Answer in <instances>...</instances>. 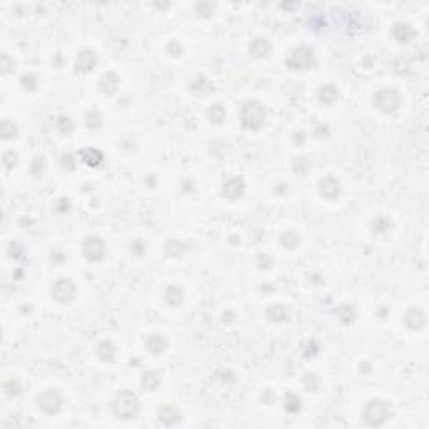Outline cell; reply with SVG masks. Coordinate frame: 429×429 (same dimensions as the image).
Wrapping results in <instances>:
<instances>
[{"label":"cell","mask_w":429,"mask_h":429,"mask_svg":"<svg viewBox=\"0 0 429 429\" xmlns=\"http://www.w3.org/2000/svg\"><path fill=\"white\" fill-rule=\"evenodd\" d=\"M56 124L62 134H69V132H72V129H74V123H72V119L67 116H59Z\"/></svg>","instance_id":"cell-32"},{"label":"cell","mask_w":429,"mask_h":429,"mask_svg":"<svg viewBox=\"0 0 429 429\" xmlns=\"http://www.w3.org/2000/svg\"><path fill=\"white\" fill-rule=\"evenodd\" d=\"M0 132H2V138H4V140L9 141V140H14V138L17 136V132H19V128H17V124L14 123V121L4 119V121H2V126H0Z\"/></svg>","instance_id":"cell-26"},{"label":"cell","mask_w":429,"mask_h":429,"mask_svg":"<svg viewBox=\"0 0 429 429\" xmlns=\"http://www.w3.org/2000/svg\"><path fill=\"white\" fill-rule=\"evenodd\" d=\"M272 51V46H270V42L267 39H263V37H260V39H255L250 44V52L253 54V56H257V57H265V56H268Z\"/></svg>","instance_id":"cell-20"},{"label":"cell","mask_w":429,"mask_h":429,"mask_svg":"<svg viewBox=\"0 0 429 429\" xmlns=\"http://www.w3.org/2000/svg\"><path fill=\"white\" fill-rule=\"evenodd\" d=\"M168 347V342L163 335L160 334H151L148 339H146V349L149 350L153 355H160L166 350Z\"/></svg>","instance_id":"cell-15"},{"label":"cell","mask_w":429,"mask_h":429,"mask_svg":"<svg viewBox=\"0 0 429 429\" xmlns=\"http://www.w3.org/2000/svg\"><path fill=\"white\" fill-rule=\"evenodd\" d=\"M280 243H282V246H285L287 250H292L299 245V237L293 232H285V233H282Z\"/></svg>","instance_id":"cell-30"},{"label":"cell","mask_w":429,"mask_h":429,"mask_svg":"<svg viewBox=\"0 0 429 429\" xmlns=\"http://www.w3.org/2000/svg\"><path fill=\"white\" fill-rule=\"evenodd\" d=\"M374 104L377 106L379 111L392 114L401 107V94L392 87H384L377 91L376 96H374Z\"/></svg>","instance_id":"cell-4"},{"label":"cell","mask_w":429,"mask_h":429,"mask_svg":"<svg viewBox=\"0 0 429 429\" xmlns=\"http://www.w3.org/2000/svg\"><path fill=\"white\" fill-rule=\"evenodd\" d=\"M335 313H337V317H339V320H341L342 324H350V322H354V319H355L354 307L347 305V304L341 305L339 309L335 310Z\"/></svg>","instance_id":"cell-27"},{"label":"cell","mask_w":429,"mask_h":429,"mask_svg":"<svg viewBox=\"0 0 429 429\" xmlns=\"http://www.w3.org/2000/svg\"><path fill=\"white\" fill-rule=\"evenodd\" d=\"M81 160L86 163L87 166H99L102 160H104V156H102V153L99 149H96V148H84L81 151Z\"/></svg>","instance_id":"cell-17"},{"label":"cell","mask_w":429,"mask_h":429,"mask_svg":"<svg viewBox=\"0 0 429 429\" xmlns=\"http://www.w3.org/2000/svg\"><path fill=\"white\" fill-rule=\"evenodd\" d=\"M76 295V285L69 279H59L52 285V297L60 304H67Z\"/></svg>","instance_id":"cell-8"},{"label":"cell","mask_w":429,"mask_h":429,"mask_svg":"<svg viewBox=\"0 0 429 429\" xmlns=\"http://www.w3.org/2000/svg\"><path fill=\"white\" fill-rule=\"evenodd\" d=\"M2 161H4V166L7 168V170H10V168H14L17 165V161H19V156H17V153H14L12 149H9V151H5V153L2 154Z\"/></svg>","instance_id":"cell-33"},{"label":"cell","mask_w":429,"mask_h":429,"mask_svg":"<svg viewBox=\"0 0 429 429\" xmlns=\"http://www.w3.org/2000/svg\"><path fill=\"white\" fill-rule=\"evenodd\" d=\"M257 262H258V267L262 268V270H267L270 265H272V258L267 257V255H260L257 258Z\"/></svg>","instance_id":"cell-39"},{"label":"cell","mask_w":429,"mask_h":429,"mask_svg":"<svg viewBox=\"0 0 429 429\" xmlns=\"http://www.w3.org/2000/svg\"><path fill=\"white\" fill-rule=\"evenodd\" d=\"M22 87L27 91H34L37 87V81H35L34 76H24L22 77Z\"/></svg>","instance_id":"cell-37"},{"label":"cell","mask_w":429,"mask_h":429,"mask_svg":"<svg viewBox=\"0 0 429 429\" xmlns=\"http://www.w3.org/2000/svg\"><path fill=\"white\" fill-rule=\"evenodd\" d=\"M313 62H315V54L310 47L299 46L290 52V56L287 59V65L290 69H297V71H305L310 69Z\"/></svg>","instance_id":"cell-5"},{"label":"cell","mask_w":429,"mask_h":429,"mask_svg":"<svg viewBox=\"0 0 429 429\" xmlns=\"http://www.w3.org/2000/svg\"><path fill=\"white\" fill-rule=\"evenodd\" d=\"M392 227V221L389 218H386V216H379V218L374 220L372 223V228H374V232L376 233H386V232H389Z\"/></svg>","instance_id":"cell-31"},{"label":"cell","mask_w":429,"mask_h":429,"mask_svg":"<svg viewBox=\"0 0 429 429\" xmlns=\"http://www.w3.org/2000/svg\"><path fill=\"white\" fill-rule=\"evenodd\" d=\"M112 414L119 419H132L140 413V401L131 391H121L111 402Z\"/></svg>","instance_id":"cell-1"},{"label":"cell","mask_w":429,"mask_h":429,"mask_svg":"<svg viewBox=\"0 0 429 429\" xmlns=\"http://www.w3.org/2000/svg\"><path fill=\"white\" fill-rule=\"evenodd\" d=\"M96 64H98V56H96L94 51L91 49H82L79 54H77V59H76V67L77 71L81 72H91Z\"/></svg>","instance_id":"cell-12"},{"label":"cell","mask_w":429,"mask_h":429,"mask_svg":"<svg viewBox=\"0 0 429 429\" xmlns=\"http://www.w3.org/2000/svg\"><path fill=\"white\" fill-rule=\"evenodd\" d=\"M165 300H166V304H170V305H174V307L179 305L181 302L185 300L183 288L179 285H170L165 290Z\"/></svg>","instance_id":"cell-18"},{"label":"cell","mask_w":429,"mask_h":429,"mask_svg":"<svg viewBox=\"0 0 429 429\" xmlns=\"http://www.w3.org/2000/svg\"><path fill=\"white\" fill-rule=\"evenodd\" d=\"M225 116H227V111H225V107H223V104H211L210 106V109H208V119H210V123H213V124H221L223 121H225Z\"/></svg>","instance_id":"cell-22"},{"label":"cell","mask_w":429,"mask_h":429,"mask_svg":"<svg viewBox=\"0 0 429 429\" xmlns=\"http://www.w3.org/2000/svg\"><path fill=\"white\" fill-rule=\"evenodd\" d=\"M60 166H62V170H65V171H74V168H76L74 156L71 153H64L60 156Z\"/></svg>","instance_id":"cell-34"},{"label":"cell","mask_w":429,"mask_h":429,"mask_svg":"<svg viewBox=\"0 0 429 429\" xmlns=\"http://www.w3.org/2000/svg\"><path fill=\"white\" fill-rule=\"evenodd\" d=\"M243 195H245V183L241 178L235 176L223 183V196H225L227 200H232V201L240 200Z\"/></svg>","instance_id":"cell-9"},{"label":"cell","mask_w":429,"mask_h":429,"mask_svg":"<svg viewBox=\"0 0 429 429\" xmlns=\"http://www.w3.org/2000/svg\"><path fill=\"white\" fill-rule=\"evenodd\" d=\"M101 124H102V116L99 111L93 109L86 114V126L89 129H98L101 128Z\"/></svg>","instance_id":"cell-29"},{"label":"cell","mask_w":429,"mask_h":429,"mask_svg":"<svg viewBox=\"0 0 429 429\" xmlns=\"http://www.w3.org/2000/svg\"><path fill=\"white\" fill-rule=\"evenodd\" d=\"M404 324L411 330H419L426 324V313L419 307H409L406 313H404Z\"/></svg>","instance_id":"cell-11"},{"label":"cell","mask_w":429,"mask_h":429,"mask_svg":"<svg viewBox=\"0 0 429 429\" xmlns=\"http://www.w3.org/2000/svg\"><path fill=\"white\" fill-rule=\"evenodd\" d=\"M304 386L309 391H317V388H319V377L313 372L305 374V376H304Z\"/></svg>","instance_id":"cell-35"},{"label":"cell","mask_w":429,"mask_h":429,"mask_svg":"<svg viewBox=\"0 0 429 429\" xmlns=\"http://www.w3.org/2000/svg\"><path fill=\"white\" fill-rule=\"evenodd\" d=\"M307 168H309V163L305 161V158H299L293 165L295 173H299V174H304L307 171Z\"/></svg>","instance_id":"cell-38"},{"label":"cell","mask_w":429,"mask_h":429,"mask_svg":"<svg viewBox=\"0 0 429 429\" xmlns=\"http://www.w3.org/2000/svg\"><path fill=\"white\" fill-rule=\"evenodd\" d=\"M166 51H168V54H170L171 57H178L179 54L183 52V47H181V44H179L178 40H170V42H168Z\"/></svg>","instance_id":"cell-36"},{"label":"cell","mask_w":429,"mask_h":429,"mask_svg":"<svg viewBox=\"0 0 429 429\" xmlns=\"http://www.w3.org/2000/svg\"><path fill=\"white\" fill-rule=\"evenodd\" d=\"M265 111L263 104H260L257 101H249L246 104L241 107V124L246 129H258L262 128L265 123Z\"/></svg>","instance_id":"cell-3"},{"label":"cell","mask_w":429,"mask_h":429,"mask_svg":"<svg viewBox=\"0 0 429 429\" xmlns=\"http://www.w3.org/2000/svg\"><path fill=\"white\" fill-rule=\"evenodd\" d=\"M4 392L7 396H20V392H22V386L20 382L17 379H9V380H5L4 382Z\"/></svg>","instance_id":"cell-28"},{"label":"cell","mask_w":429,"mask_h":429,"mask_svg":"<svg viewBox=\"0 0 429 429\" xmlns=\"http://www.w3.org/2000/svg\"><path fill=\"white\" fill-rule=\"evenodd\" d=\"M337 89L334 86H322L319 89V99L320 102H324V104H332V102L337 101Z\"/></svg>","instance_id":"cell-25"},{"label":"cell","mask_w":429,"mask_h":429,"mask_svg":"<svg viewBox=\"0 0 429 429\" xmlns=\"http://www.w3.org/2000/svg\"><path fill=\"white\" fill-rule=\"evenodd\" d=\"M319 191L325 200H335L341 195V183L339 179L334 176H325L320 179L319 185Z\"/></svg>","instance_id":"cell-10"},{"label":"cell","mask_w":429,"mask_h":429,"mask_svg":"<svg viewBox=\"0 0 429 429\" xmlns=\"http://www.w3.org/2000/svg\"><path fill=\"white\" fill-rule=\"evenodd\" d=\"M82 252L91 262H101L106 257V245L99 237H86L82 243Z\"/></svg>","instance_id":"cell-6"},{"label":"cell","mask_w":429,"mask_h":429,"mask_svg":"<svg viewBox=\"0 0 429 429\" xmlns=\"http://www.w3.org/2000/svg\"><path fill=\"white\" fill-rule=\"evenodd\" d=\"M392 35H394V39L397 42H402V44H406L411 39L414 37V29L409 26L406 22H397L394 29H392Z\"/></svg>","instance_id":"cell-16"},{"label":"cell","mask_w":429,"mask_h":429,"mask_svg":"<svg viewBox=\"0 0 429 429\" xmlns=\"http://www.w3.org/2000/svg\"><path fill=\"white\" fill-rule=\"evenodd\" d=\"M119 87V77L114 74V72H107V74H104L101 77V81H99V89L102 91L104 94L107 96H112V94H116V91Z\"/></svg>","instance_id":"cell-14"},{"label":"cell","mask_w":429,"mask_h":429,"mask_svg":"<svg viewBox=\"0 0 429 429\" xmlns=\"http://www.w3.org/2000/svg\"><path fill=\"white\" fill-rule=\"evenodd\" d=\"M283 408H285L290 414L299 413L300 408H302L300 397H299L297 394H295V392H287L285 397H283Z\"/></svg>","instance_id":"cell-24"},{"label":"cell","mask_w":429,"mask_h":429,"mask_svg":"<svg viewBox=\"0 0 429 429\" xmlns=\"http://www.w3.org/2000/svg\"><path fill=\"white\" fill-rule=\"evenodd\" d=\"M158 418L165 426H173L181 419L178 408L171 406V404H166V406H161L158 411Z\"/></svg>","instance_id":"cell-13"},{"label":"cell","mask_w":429,"mask_h":429,"mask_svg":"<svg viewBox=\"0 0 429 429\" xmlns=\"http://www.w3.org/2000/svg\"><path fill=\"white\" fill-rule=\"evenodd\" d=\"M37 402H39V408L46 414H56L60 411V406H62V397H60L57 391L47 389L37 397Z\"/></svg>","instance_id":"cell-7"},{"label":"cell","mask_w":429,"mask_h":429,"mask_svg":"<svg viewBox=\"0 0 429 429\" xmlns=\"http://www.w3.org/2000/svg\"><path fill=\"white\" fill-rule=\"evenodd\" d=\"M98 355L101 360L104 362H112L114 357H116V347H114V344L109 341H102L98 344Z\"/></svg>","instance_id":"cell-19"},{"label":"cell","mask_w":429,"mask_h":429,"mask_svg":"<svg viewBox=\"0 0 429 429\" xmlns=\"http://www.w3.org/2000/svg\"><path fill=\"white\" fill-rule=\"evenodd\" d=\"M392 416V408L389 402H386L382 399H374L371 402H367V406L364 408V414L362 419L367 426L379 427L386 424Z\"/></svg>","instance_id":"cell-2"},{"label":"cell","mask_w":429,"mask_h":429,"mask_svg":"<svg viewBox=\"0 0 429 429\" xmlns=\"http://www.w3.org/2000/svg\"><path fill=\"white\" fill-rule=\"evenodd\" d=\"M141 382H143V388H144V389H148V391H156V389L160 388L161 379H160V376H158V372H154V371H146V372L143 374Z\"/></svg>","instance_id":"cell-23"},{"label":"cell","mask_w":429,"mask_h":429,"mask_svg":"<svg viewBox=\"0 0 429 429\" xmlns=\"http://www.w3.org/2000/svg\"><path fill=\"white\" fill-rule=\"evenodd\" d=\"M288 317V312L287 309L283 305H272L270 309L267 310V319L270 320V322H274V324H282V322H285Z\"/></svg>","instance_id":"cell-21"}]
</instances>
